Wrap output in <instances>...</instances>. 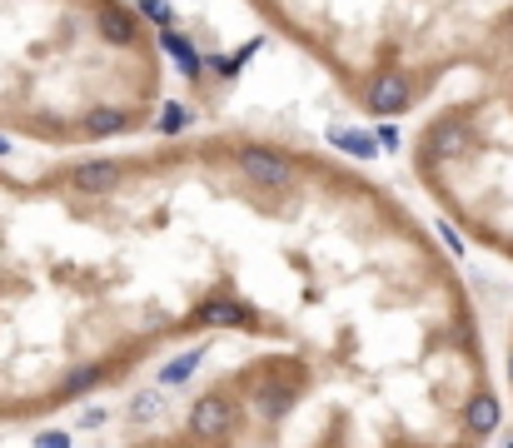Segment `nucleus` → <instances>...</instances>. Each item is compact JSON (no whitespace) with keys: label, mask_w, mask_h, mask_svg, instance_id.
Returning <instances> with one entry per match:
<instances>
[{"label":"nucleus","mask_w":513,"mask_h":448,"mask_svg":"<svg viewBox=\"0 0 513 448\" xmlns=\"http://www.w3.org/2000/svg\"><path fill=\"white\" fill-rule=\"evenodd\" d=\"M239 170H245V180L265 184V190H284V184L294 180V165L269 145H245L239 149Z\"/></svg>","instance_id":"f257e3e1"},{"label":"nucleus","mask_w":513,"mask_h":448,"mask_svg":"<svg viewBox=\"0 0 513 448\" xmlns=\"http://www.w3.org/2000/svg\"><path fill=\"white\" fill-rule=\"evenodd\" d=\"M230 428H235V404H230V399L210 394V399H200V404H194V414H190V438H200V444H220Z\"/></svg>","instance_id":"f03ea898"},{"label":"nucleus","mask_w":513,"mask_h":448,"mask_svg":"<svg viewBox=\"0 0 513 448\" xmlns=\"http://www.w3.org/2000/svg\"><path fill=\"white\" fill-rule=\"evenodd\" d=\"M194 324L200 329H255V309L230 294H220V299H204L200 309H194Z\"/></svg>","instance_id":"7ed1b4c3"},{"label":"nucleus","mask_w":513,"mask_h":448,"mask_svg":"<svg viewBox=\"0 0 513 448\" xmlns=\"http://www.w3.org/2000/svg\"><path fill=\"white\" fill-rule=\"evenodd\" d=\"M409 100H414L409 75H379L374 85H369V110H374V115H399Z\"/></svg>","instance_id":"20e7f679"},{"label":"nucleus","mask_w":513,"mask_h":448,"mask_svg":"<svg viewBox=\"0 0 513 448\" xmlns=\"http://www.w3.org/2000/svg\"><path fill=\"white\" fill-rule=\"evenodd\" d=\"M115 184H120V165H110V160H86L70 170V190H80V194H110Z\"/></svg>","instance_id":"39448f33"},{"label":"nucleus","mask_w":513,"mask_h":448,"mask_svg":"<svg viewBox=\"0 0 513 448\" xmlns=\"http://www.w3.org/2000/svg\"><path fill=\"white\" fill-rule=\"evenodd\" d=\"M499 418H503V408L493 394H473L469 408H464V428H469L473 438H489L493 428H499Z\"/></svg>","instance_id":"423d86ee"},{"label":"nucleus","mask_w":513,"mask_h":448,"mask_svg":"<svg viewBox=\"0 0 513 448\" xmlns=\"http://www.w3.org/2000/svg\"><path fill=\"white\" fill-rule=\"evenodd\" d=\"M294 394H300V389L289 384V379H265V384L255 389V408H259V414H274L279 418L289 404H294Z\"/></svg>","instance_id":"0eeeda50"},{"label":"nucleus","mask_w":513,"mask_h":448,"mask_svg":"<svg viewBox=\"0 0 513 448\" xmlns=\"http://www.w3.org/2000/svg\"><path fill=\"white\" fill-rule=\"evenodd\" d=\"M100 35H105L110 45H135V15L130 11H120V5H105L100 11Z\"/></svg>","instance_id":"6e6552de"},{"label":"nucleus","mask_w":513,"mask_h":448,"mask_svg":"<svg viewBox=\"0 0 513 448\" xmlns=\"http://www.w3.org/2000/svg\"><path fill=\"white\" fill-rule=\"evenodd\" d=\"M464 149H469V130L464 125H438L434 135H428V155H434V160H454Z\"/></svg>","instance_id":"1a4fd4ad"},{"label":"nucleus","mask_w":513,"mask_h":448,"mask_svg":"<svg viewBox=\"0 0 513 448\" xmlns=\"http://www.w3.org/2000/svg\"><path fill=\"white\" fill-rule=\"evenodd\" d=\"M125 130H130V110L105 105V110H90V115H86V135H95V139H105V135H125Z\"/></svg>","instance_id":"9d476101"},{"label":"nucleus","mask_w":513,"mask_h":448,"mask_svg":"<svg viewBox=\"0 0 513 448\" xmlns=\"http://www.w3.org/2000/svg\"><path fill=\"white\" fill-rule=\"evenodd\" d=\"M160 40H165V50H170V55H175V65H180V70H184V75H190V80H200V70H204V60H200V55H194V45H190V40H184V35H175V31H165V35H160Z\"/></svg>","instance_id":"9b49d317"},{"label":"nucleus","mask_w":513,"mask_h":448,"mask_svg":"<svg viewBox=\"0 0 513 448\" xmlns=\"http://www.w3.org/2000/svg\"><path fill=\"white\" fill-rule=\"evenodd\" d=\"M200 359H204V344H200V349H190V354H180V359H170V363H165V369H160V384H165V389L184 384V379L194 373V363H200Z\"/></svg>","instance_id":"f8f14e48"},{"label":"nucleus","mask_w":513,"mask_h":448,"mask_svg":"<svg viewBox=\"0 0 513 448\" xmlns=\"http://www.w3.org/2000/svg\"><path fill=\"white\" fill-rule=\"evenodd\" d=\"M100 379H105V369H95V363H80V369L65 373V399L70 394H86V389H95Z\"/></svg>","instance_id":"ddd939ff"},{"label":"nucleus","mask_w":513,"mask_h":448,"mask_svg":"<svg viewBox=\"0 0 513 448\" xmlns=\"http://www.w3.org/2000/svg\"><path fill=\"white\" fill-rule=\"evenodd\" d=\"M329 139L339 149H349V155H359V160H369V155H374V139H364V135H354V130H329Z\"/></svg>","instance_id":"4468645a"},{"label":"nucleus","mask_w":513,"mask_h":448,"mask_svg":"<svg viewBox=\"0 0 513 448\" xmlns=\"http://www.w3.org/2000/svg\"><path fill=\"white\" fill-rule=\"evenodd\" d=\"M140 11L150 15L160 31H170V21H175V11H170V0H140Z\"/></svg>","instance_id":"2eb2a0df"},{"label":"nucleus","mask_w":513,"mask_h":448,"mask_svg":"<svg viewBox=\"0 0 513 448\" xmlns=\"http://www.w3.org/2000/svg\"><path fill=\"white\" fill-rule=\"evenodd\" d=\"M184 125H190V110H184V105H165V115H160V130H165V135H180Z\"/></svg>","instance_id":"dca6fc26"},{"label":"nucleus","mask_w":513,"mask_h":448,"mask_svg":"<svg viewBox=\"0 0 513 448\" xmlns=\"http://www.w3.org/2000/svg\"><path fill=\"white\" fill-rule=\"evenodd\" d=\"M35 448H70V434L50 428V434H40V438H35Z\"/></svg>","instance_id":"f3484780"},{"label":"nucleus","mask_w":513,"mask_h":448,"mask_svg":"<svg viewBox=\"0 0 513 448\" xmlns=\"http://www.w3.org/2000/svg\"><path fill=\"white\" fill-rule=\"evenodd\" d=\"M155 408H160V394H140V399H135V414H140V418L155 414Z\"/></svg>","instance_id":"a211bd4d"},{"label":"nucleus","mask_w":513,"mask_h":448,"mask_svg":"<svg viewBox=\"0 0 513 448\" xmlns=\"http://www.w3.org/2000/svg\"><path fill=\"white\" fill-rule=\"evenodd\" d=\"M374 145H384V149H399V130H394V125H384V130H379V139H374Z\"/></svg>","instance_id":"6ab92c4d"},{"label":"nucleus","mask_w":513,"mask_h":448,"mask_svg":"<svg viewBox=\"0 0 513 448\" xmlns=\"http://www.w3.org/2000/svg\"><path fill=\"white\" fill-rule=\"evenodd\" d=\"M80 424H86V428H100V424H105V414H100V408H86V418H80Z\"/></svg>","instance_id":"aec40b11"},{"label":"nucleus","mask_w":513,"mask_h":448,"mask_svg":"<svg viewBox=\"0 0 513 448\" xmlns=\"http://www.w3.org/2000/svg\"><path fill=\"white\" fill-rule=\"evenodd\" d=\"M508 379H513V354H508Z\"/></svg>","instance_id":"412c9836"},{"label":"nucleus","mask_w":513,"mask_h":448,"mask_svg":"<svg viewBox=\"0 0 513 448\" xmlns=\"http://www.w3.org/2000/svg\"><path fill=\"white\" fill-rule=\"evenodd\" d=\"M503 448H513V438H508V444H503Z\"/></svg>","instance_id":"4be33fe9"}]
</instances>
